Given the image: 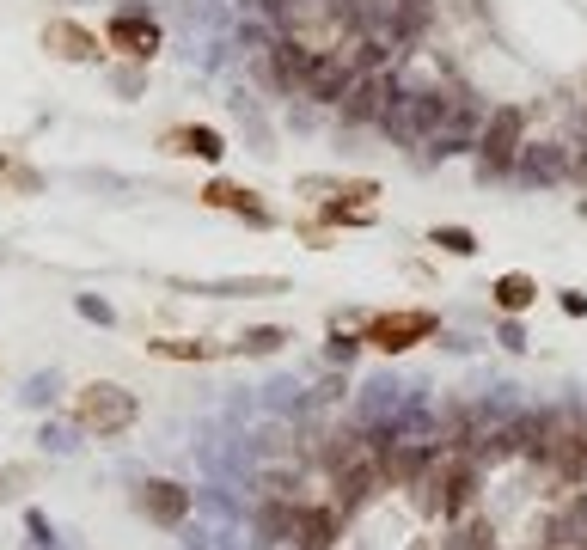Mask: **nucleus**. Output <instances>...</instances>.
Returning <instances> with one entry per match:
<instances>
[{"instance_id":"1","label":"nucleus","mask_w":587,"mask_h":550,"mask_svg":"<svg viewBox=\"0 0 587 550\" xmlns=\"http://www.w3.org/2000/svg\"><path fill=\"white\" fill-rule=\"evenodd\" d=\"M135 416H142V398H135L129 386H117V379H92V386L74 391V428L99 434V441L129 434V428H135Z\"/></svg>"},{"instance_id":"2","label":"nucleus","mask_w":587,"mask_h":550,"mask_svg":"<svg viewBox=\"0 0 587 550\" xmlns=\"http://www.w3.org/2000/svg\"><path fill=\"white\" fill-rule=\"evenodd\" d=\"M104 49H117V56H129V61H153V49H160V19H153L147 6H122L117 19L104 25Z\"/></svg>"},{"instance_id":"3","label":"nucleus","mask_w":587,"mask_h":550,"mask_svg":"<svg viewBox=\"0 0 587 550\" xmlns=\"http://www.w3.org/2000/svg\"><path fill=\"white\" fill-rule=\"evenodd\" d=\"M423 337H435V312H380V318L367 325V343L385 348V355H398V348H416Z\"/></svg>"},{"instance_id":"4","label":"nucleus","mask_w":587,"mask_h":550,"mask_svg":"<svg viewBox=\"0 0 587 550\" xmlns=\"http://www.w3.org/2000/svg\"><path fill=\"white\" fill-rule=\"evenodd\" d=\"M135 508L147 520H160V526H183L190 520V489L172 483V477H142L135 483Z\"/></svg>"},{"instance_id":"5","label":"nucleus","mask_w":587,"mask_h":550,"mask_svg":"<svg viewBox=\"0 0 587 550\" xmlns=\"http://www.w3.org/2000/svg\"><path fill=\"white\" fill-rule=\"evenodd\" d=\"M43 49L56 61H99L104 56V43L92 37V31H80L74 19H49L43 25Z\"/></svg>"},{"instance_id":"6","label":"nucleus","mask_w":587,"mask_h":550,"mask_svg":"<svg viewBox=\"0 0 587 550\" xmlns=\"http://www.w3.org/2000/svg\"><path fill=\"white\" fill-rule=\"evenodd\" d=\"M165 153H190V160H221L226 141H221V129H208V122H183V129H165Z\"/></svg>"},{"instance_id":"7","label":"nucleus","mask_w":587,"mask_h":550,"mask_svg":"<svg viewBox=\"0 0 587 550\" xmlns=\"http://www.w3.org/2000/svg\"><path fill=\"white\" fill-rule=\"evenodd\" d=\"M203 202H208V208H226V214H245L251 226H269V208L257 202V190H239V183H208Z\"/></svg>"},{"instance_id":"8","label":"nucleus","mask_w":587,"mask_h":550,"mask_svg":"<svg viewBox=\"0 0 587 550\" xmlns=\"http://www.w3.org/2000/svg\"><path fill=\"white\" fill-rule=\"evenodd\" d=\"M160 361H221L233 343H208V337H160V343H147Z\"/></svg>"},{"instance_id":"9","label":"nucleus","mask_w":587,"mask_h":550,"mask_svg":"<svg viewBox=\"0 0 587 550\" xmlns=\"http://www.w3.org/2000/svg\"><path fill=\"white\" fill-rule=\"evenodd\" d=\"M520 122H527L520 110H502V117H496V129L484 135V165H508L520 153Z\"/></svg>"},{"instance_id":"10","label":"nucleus","mask_w":587,"mask_h":550,"mask_svg":"<svg viewBox=\"0 0 587 550\" xmlns=\"http://www.w3.org/2000/svg\"><path fill=\"white\" fill-rule=\"evenodd\" d=\"M532 300H539L532 275H502V282H496V306H502V312H527Z\"/></svg>"},{"instance_id":"11","label":"nucleus","mask_w":587,"mask_h":550,"mask_svg":"<svg viewBox=\"0 0 587 550\" xmlns=\"http://www.w3.org/2000/svg\"><path fill=\"white\" fill-rule=\"evenodd\" d=\"M428 244H435V251H453V257H471V251H477V239H471L466 226H435Z\"/></svg>"},{"instance_id":"12","label":"nucleus","mask_w":587,"mask_h":550,"mask_svg":"<svg viewBox=\"0 0 587 550\" xmlns=\"http://www.w3.org/2000/svg\"><path fill=\"white\" fill-rule=\"evenodd\" d=\"M282 343H288L282 330H276V325H264V330H245V337H239L233 348H239V355H276Z\"/></svg>"},{"instance_id":"13","label":"nucleus","mask_w":587,"mask_h":550,"mask_svg":"<svg viewBox=\"0 0 587 550\" xmlns=\"http://www.w3.org/2000/svg\"><path fill=\"white\" fill-rule=\"evenodd\" d=\"M31 483H37V465H6L0 471V502H19Z\"/></svg>"},{"instance_id":"14","label":"nucleus","mask_w":587,"mask_h":550,"mask_svg":"<svg viewBox=\"0 0 587 550\" xmlns=\"http://www.w3.org/2000/svg\"><path fill=\"white\" fill-rule=\"evenodd\" d=\"M355 348H362V343H355V337H330V361H349Z\"/></svg>"},{"instance_id":"15","label":"nucleus","mask_w":587,"mask_h":550,"mask_svg":"<svg viewBox=\"0 0 587 550\" xmlns=\"http://www.w3.org/2000/svg\"><path fill=\"white\" fill-rule=\"evenodd\" d=\"M80 312H86V318H99V325H110V306H104V300H80Z\"/></svg>"}]
</instances>
